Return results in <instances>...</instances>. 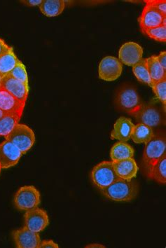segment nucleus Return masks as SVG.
<instances>
[{
	"mask_svg": "<svg viewBox=\"0 0 166 248\" xmlns=\"http://www.w3.org/2000/svg\"><path fill=\"white\" fill-rule=\"evenodd\" d=\"M133 72L135 77L140 82L151 87L152 82L147 68V59H142L140 62L133 66Z\"/></svg>",
	"mask_w": 166,
	"mask_h": 248,
	"instance_id": "nucleus-25",
	"label": "nucleus"
},
{
	"mask_svg": "<svg viewBox=\"0 0 166 248\" xmlns=\"http://www.w3.org/2000/svg\"><path fill=\"white\" fill-rule=\"evenodd\" d=\"M22 152L18 147L7 140L0 144V166L1 169L14 167L21 158Z\"/></svg>",
	"mask_w": 166,
	"mask_h": 248,
	"instance_id": "nucleus-11",
	"label": "nucleus"
},
{
	"mask_svg": "<svg viewBox=\"0 0 166 248\" xmlns=\"http://www.w3.org/2000/svg\"><path fill=\"white\" fill-rule=\"evenodd\" d=\"M26 105L20 103L2 86H0V109L5 114H14L21 117Z\"/></svg>",
	"mask_w": 166,
	"mask_h": 248,
	"instance_id": "nucleus-14",
	"label": "nucleus"
},
{
	"mask_svg": "<svg viewBox=\"0 0 166 248\" xmlns=\"http://www.w3.org/2000/svg\"><path fill=\"white\" fill-rule=\"evenodd\" d=\"M20 118L14 114H4L0 118V137L6 138L9 136L16 124L19 123Z\"/></svg>",
	"mask_w": 166,
	"mask_h": 248,
	"instance_id": "nucleus-24",
	"label": "nucleus"
},
{
	"mask_svg": "<svg viewBox=\"0 0 166 248\" xmlns=\"http://www.w3.org/2000/svg\"><path fill=\"white\" fill-rule=\"evenodd\" d=\"M9 76L12 77L15 79L19 80L27 85H29V79H28V75L27 73L26 66L24 64L19 61L16 66L13 69L12 72L9 73Z\"/></svg>",
	"mask_w": 166,
	"mask_h": 248,
	"instance_id": "nucleus-26",
	"label": "nucleus"
},
{
	"mask_svg": "<svg viewBox=\"0 0 166 248\" xmlns=\"http://www.w3.org/2000/svg\"><path fill=\"white\" fill-rule=\"evenodd\" d=\"M10 48L11 47L2 39L0 38V56L7 53Z\"/></svg>",
	"mask_w": 166,
	"mask_h": 248,
	"instance_id": "nucleus-33",
	"label": "nucleus"
},
{
	"mask_svg": "<svg viewBox=\"0 0 166 248\" xmlns=\"http://www.w3.org/2000/svg\"><path fill=\"white\" fill-rule=\"evenodd\" d=\"M14 243L18 248H37L40 246V233L30 230L26 227L12 232Z\"/></svg>",
	"mask_w": 166,
	"mask_h": 248,
	"instance_id": "nucleus-13",
	"label": "nucleus"
},
{
	"mask_svg": "<svg viewBox=\"0 0 166 248\" xmlns=\"http://www.w3.org/2000/svg\"><path fill=\"white\" fill-rule=\"evenodd\" d=\"M39 248H59V246L53 240H46L40 242Z\"/></svg>",
	"mask_w": 166,
	"mask_h": 248,
	"instance_id": "nucleus-30",
	"label": "nucleus"
},
{
	"mask_svg": "<svg viewBox=\"0 0 166 248\" xmlns=\"http://www.w3.org/2000/svg\"><path fill=\"white\" fill-rule=\"evenodd\" d=\"M153 93L156 98L159 99L164 107V111L166 112V79L159 82L154 83L151 86Z\"/></svg>",
	"mask_w": 166,
	"mask_h": 248,
	"instance_id": "nucleus-27",
	"label": "nucleus"
},
{
	"mask_svg": "<svg viewBox=\"0 0 166 248\" xmlns=\"http://www.w3.org/2000/svg\"><path fill=\"white\" fill-rule=\"evenodd\" d=\"M1 166H0V174H1Z\"/></svg>",
	"mask_w": 166,
	"mask_h": 248,
	"instance_id": "nucleus-37",
	"label": "nucleus"
},
{
	"mask_svg": "<svg viewBox=\"0 0 166 248\" xmlns=\"http://www.w3.org/2000/svg\"><path fill=\"white\" fill-rule=\"evenodd\" d=\"M18 62L19 60L15 56L13 48L11 47L7 53L0 56V75L3 78L9 75Z\"/></svg>",
	"mask_w": 166,
	"mask_h": 248,
	"instance_id": "nucleus-21",
	"label": "nucleus"
},
{
	"mask_svg": "<svg viewBox=\"0 0 166 248\" xmlns=\"http://www.w3.org/2000/svg\"><path fill=\"white\" fill-rule=\"evenodd\" d=\"M147 65L152 84L166 79V70L160 65L156 56L147 59Z\"/></svg>",
	"mask_w": 166,
	"mask_h": 248,
	"instance_id": "nucleus-22",
	"label": "nucleus"
},
{
	"mask_svg": "<svg viewBox=\"0 0 166 248\" xmlns=\"http://www.w3.org/2000/svg\"><path fill=\"white\" fill-rule=\"evenodd\" d=\"M146 4H150L151 7L166 16V1L165 0L159 1H146Z\"/></svg>",
	"mask_w": 166,
	"mask_h": 248,
	"instance_id": "nucleus-29",
	"label": "nucleus"
},
{
	"mask_svg": "<svg viewBox=\"0 0 166 248\" xmlns=\"http://www.w3.org/2000/svg\"><path fill=\"white\" fill-rule=\"evenodd\" d=\"M106 199L117 202H130L137 197L139 185L132 180L119 178L105 189H100Z\"/></svg>",
	"mask_w": 166,
	"mask_h": 248,
	"instance_id": "nucleus-1",
	"label": "nucleus"
},
{
	"mask_svg": "<svg viewBox=\"0 0 166 248\" xmlns=\"http://www.w3.org/2000/svg\"><path fill=\"white\" fill-rule=\"evenodd\" d=\"M165 113L156 105L143 103L132 116L138 124H145L153 128L165 124Z\"/></svg>",
	"mask_w": 166,
	"mask_h": 248,
	"instance_id": "nucleus-4",
	"label": "nucleus"
},
{
	"mask_svg": "<svg viewBox=\"0 0 166 248\" xmlns=\"http://www.w3.org/2000/svg\"><path fill=\"white\" fill-rule=\"evenodd\" d=\"M4 112L3 111H1V109H0V118L2 117L4 115Z\"/></svg>",
	"mask_w": 166,
	"mask_h": 248,
	"instance_id": "nucleus-35",
	"label": "nucleus"
},
{
	"mask_svg": "<svg viewBox=\"0 0 166 248\" xmlns=\"http://www.w3.org/2000/svg\"><path fill=\"white\" fill-rule=\"evenodd\" d=\"M147 176L156 183L166 185V156L163 157L151 168Z\"/></svg>",
	"mask_w": 166,
	"mask_h": 248,
	"instance_id": "nucleus-23",
	"label": "nucleus"
},
{
	"mask_svg": "<svg viewBox=\"0 0 166 248\" xmlns=\"http://www.w3.org/2000/svg\"><path fill=\"white\" fill-rule=\"evenodd\" d=\"M138 21L142 32L150 28L161 26L166 27V16L163 15L148 4H146L144 7Z\"/></svg>",
	"mask_w": 166,
	"mask_h": 248,
	"instance_id": "nucleus-10",
	"label": "nucleus"
},
{
	"mask_svg": "<svg viewBox=\"0 0 166 248\" xmlns=\"http://www.w3.org/2000/svg\"><path fill=\"white\" fill-rule=\"evenodd\" d=\"M144 34L150 38L159 42H166V27L161 26L156 28H150L144 31Z\"/></svg>",
	"mask_w": 166,
	"mask_h": 248,
	"instance_id": "nucleus-28",
	"label": "nucleus"
},
{
	"mask_svg": "<svg viewBox=\"0 0 166 248\" xmlns=\"http://www.w3.org/2000/svg\"><path fill=\"white\" fill-rule=\"evenodd\" d=\"M154 136L152 128L143 124H138L133 128L131 139L135 143L146 144Z\"/></svg>",
	"mask_w": 166,
	"mask_h": 248,
	"instance_id": "nucleus-20",
	"label": "nucleus"
},
{
	"mask_svg": "<svg viewBox=\"0 0 166 248\" xmlns=\"http://www.w3.org/2000/svg\"><path fill=\"white\" fill-rule=\"evenodd\" d=\"M113 166L117 176L123 180H133L139 170L137 163L133 158L115 161L113 162Z\"/></svg>",
	"mask_w": 166,
	"mask_h": 248,
	"instance_id": "nucleus-17",
	"label": "nucleus"
},
{
	"mask_svg": "<svg viewBox=\"0 0 166 248\" xmlns=\"http://www.w3.org/2000/svg\"><path fill=\"white\" fill-rule=\"evenodd\" d=\"M14 202L15 208L20 211L37 208L41 202L40 191L32 185L22 186L15 193Z\"/></svg>",
	"mask_w": 166,
	"mask_h": 248,
	"instance_id": "nucleus-6",
	"label": "nucleus"
},
{
	"mask_svg": "<svg viewBox=\"0 0 166 248\" xmlns=\"http://www.w3.org/2000/svg\"><path fill=\"white\" fill-rule=\"evenodd\" d=\"M24 219L25 227L36 233H40L49 224V218L46 211L37 207L26 211Z\"/></svg>",
	"mask_w": 166,
	"mask_h": 248,
	"instance_id": "nucleus-9",
	"label": "nucleus"
},
{
	"mask_svg": "<svg viewBox=\"0 0 166 248\" xmlns=\"http://www.w3.org/2000/svg\"><path fill=\"white\" fill-rule=\"evenodd\" d=\"M43 0H26V1H21L22 4L27 6V7H37L40 6L42 3Z\"/></svg>",
	"mask_w": 166,
	"mask_h": 248,
	"instance_id": "nucleus-32",
	"label": "nucleus"
},
{
	"mask_svg": "<svg viewBox=\"0 0 166 248\" xmlns=\"http://www.w3.org/2000/svg\"><path fill=\"white\" fill-rule=\"evenodd\" d=\"M41 12L47 17L60 15L65 8V1L62 0H45L39 6Z\"/></svg>",
	"mask_w": 166,
	"mask_h": 248,
	"instance_id": "nucleus-19",
	"label": "nucleus"
},
{
	"mask_svg": "<svg viewBox=\"0 0 166 248\" xmlns=\"http://www.w3.org/2000/svg\"><path fill=\"white\" fill-rule=\"evenodd\" d=\"M158 62H159L161 67L166 70V51H162L160 53L159 56H156Z\"/></svg>",
	"mask_w": 166,
	"mask_h": 248,
	"instance_id": "nucleus-31",
	"label": "nucleus"
},
{
	"mask_svg": "<svg viewBox=\"0 0 166 248\" xmlns=\"http://www.w3.org/2000/svg\"><path fill=\"white\" fill-rule=\"evenodd\" d=\"M1 86L20 103L26 105L29 95V85L7 75L3 78Z\"/></svg>",
	"mask_w": 166,
	"mask_h": 248,
	"instance_id": "nucleus-15",
	"label": "nucleus"
},
{
	"mask_svg": "<svg viewBox=\"0 0 166 248\" xmlns=\"http://www.w3.org/2000/svg\"><path fill=\"white\" fill-rule=\"evenodd\" d=\"M123 72V64L114 56H106L100 61L98 74L100 79L113 81L118 79Z\"/></svg>",
	"mask_w": 166,
	"mask_h": 248,
	"instance_id": "nucleus-8",
	"label": "nucleus"
},
{
	"mask_svg": "<svg viewBox=\"0 0 166 248\" xmlns=\"http://www.w3.org/2000/svg\"><path fill=\"white\" fill-rule=\"evenodd\" d=\"M92 183L98 189H103L118 180L112 161H103L93 168L91 173Z\"/></svg>",
	"mask_w": 166,
	"mask_h": 248,
	"instance_id": "nucleus-7",
	"label": "nucleus"
},
{
	"mask_svg": "<svg viewBox=\"0 0 166 248\" xmlns=\"http://www.w3.org/2000/svg\"><path fill=\"white\" fill-rule=\"evenodd\" d=\"M166 156V139L164 133H157L145 144L142 163L147 174L153 165Z\"/></svg>",
	"mask_w": 166,
	"mask_h": 248,
	"instance_id": "nucleus-2",
	"label": "nucleus"
},
{
	"mask_svg": "<svg viewBox=\"0 0 166 248\" xmlns=\"http://www.w3.org/2000/svg\"><path fill=\"white\" fill-rule=\"evenodd\" d=\"M86 248H106V246H103V245L102 244H98V243H92V244H89L88 245V246H86Z\"/></svg>",
	"mask_w": 166,
	"mask_h": 248,
	"instance_id": "nucleus-34",
	"label": "nucleus"
},
{
	"mask_svg": "<svg viewBox=\"0 0 166 248\" xmlns=\"http://www.w3.org/2000/svg\"><path fill=\"white\" fill-rule=\"evenodd\" d=\"M134 126L131 119L121 117L114 124L113 131L111 133V138L117 140L120 142H128L131 139Z\"/></svg>",
	"mask_w": 166,
	"mask_h": 248,
	"instance_id": "nucleus-16",
	"label": "nucleus"
},
{
	"mask_svg": "<svg viewBox=\"0 0 166 248\" xmlns=\"http://www.w3.org/2000/svg\"><path fill=\"white\" fill-rule=\"evenodd\" d=\"M134 155V149L125 142H117L112 146L110 151V158L112 162L133 158Z\"/></svg>",
	"mask_w": 166,
	"mask_h": 248,
	"instance_id": "nucleus-18",
	"label": "nucleus"
},
{
	"mask_svg": "<svg viewBox=\"0 0 166 248\" xmlns=\"http://www.w3.org/2000/svg\"><path fill=\"white\" fill-rule=\"evenodd\" d=\"M18 147L23 155L28 152L35 142V134L28 125L17 124L12 133L5 138Z\"/></svg>",
	"mask_w": 166,
	"mask_h": 248,
	"instance_id": "nucleus-5",
	"label": "nucleus"
},
{
	"mask_svg": "<svg viewBox=\"0 0 166 248\" xmlns=\"http://www.w3.org/2000/svg\"><path fill=\"white\" fill-rule=\"evenodd\" d=\"M115 103L117 108L132 115L143 104L138 92L132 86L121 88L116 95Z\"/></svg>",
	"mask_w": 166,
	"mask_h": 248,
	"instance_id": "nucleus-3",
	"label": "nucleus"
},
{
	"mask_svg": "<svg viewBox=\"0 0 166 248\" xmlns=\"http://www.w3.org/2000/svg\"><path fill=\"white\" fill-rule=\"evenodd\" d=\"M3 78H3V77L0 75V86L1 85V82H2Z\"/></svg>",
	"mask_w": 166,
	"mask_h": 248,
	"instance_id": "nucleus-36",
	"label": "nucleus"
},
{
	"mask_svg": "<svg viewBox=\"0 0 166 248\" xmlns=\"http://www.w3.org/2000/svg\"><path fill=\"white\" fill-rule=\"evenodd\" d=\"M143 56V48L136 42L125 43L119 51V60L122 64L133 67L140 62Z\"/></svg>",
	"mask_w": 166,
	"mask_h": 248,
	"instance_id": "nucleus-12",
	"label": "nucleus"
}]
</instances>
